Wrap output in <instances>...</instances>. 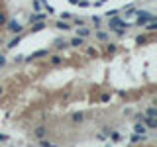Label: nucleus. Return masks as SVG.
Returning a JSON list of instances; mask_svg holds the SVG:
<instances>
[{"instance_id":"f257e3e1","label":"nucleus","mask_w":157,"mask_h":147,"mask_svg":"<svg viewBox=\"0 0 157 147\" xmlns=\"http://www.w3.org/2000/svg\"><path fill=\"white\" fill-rule=\"evenodd\" d=\"M135 16H138V26H145L147 22H151V20H157L153 14H149V12H135Z\"/></svg>"},{"instance_id":"f03ea898","label":"nucleus","mask_w":157,"mask_h":147,"mask_svg":"<svg viewBox=\"0 0 157 147\" xmlns=\"http://www.w3.org/2000/svg\"><path fill=\"white\" fill-rule=\"evenodd\" d=\"M108 28H124V29H128V28H130V24H128L124 18H118V16L114 14L112 20L108 22Z\"/></svg>"},{"instance_id":"7ed1b4c3","label":"nucleus","mask_w":157,"mask_h":147,"mask_svg":"<svg viewBox=\"0 0 157 147\" xmlns=\"http://www.w3.org/2000/svg\"><path fill=\"white\" fill-rule=\"evenodd\" d=\"M49 55V49H38L35 53H32L30 57H26V61H32V59H39V57H45Z\"/></svg>"},{"instance_id":"20e7f679","label":"nucleus","mask_w":157,"mask_h":147,"mask_svg":"<svg viewBox=\"0 0 157 147\" xmlns=\"http://www.w3.org/2000/svg\"><path fill=\"white\" fill-rule=\"evenodd\" d=\"M143 124H145L149 129H155L157 128V120H155V118H151V116H143Z\"/></svg>"},{"instance_id":"39448f33","label":"nucleus","mask_w":157,"mask_h":147,"mask_svg":"<svg viewBox=\"0 0 157 147\" xmlns=\"http://www.w3.org/2000/svg\"><path fill=\"white\" fill-rule=\"evenodd\" d=\"M134 132H135V133H139V135H145V132H147V125L143 124V122H138V124L134 125Z\"/></svg>"},{"instance_id":"423d86ee","label":"nucleus","mask_w":157,"mask_h":147,"mask_svg":"<svg viewBox=\"0 0 157 147\" xmlns=\"http://www.w3.org/2000/svg\"><path fill=\"white\" fill-rule=\"evenodd\" d=\"M77 35H81L82 39H85V37H89V35H90V29H89V28H85V26H77Z\"/></svg>"},{"instance_id":"0eeeda50","label":"nucleus","mask_w":157,"mask_h":147,"mask_svg":"<svg viewBox=\"0 0 157 147\" xmlns=\"http://www.w3.org/2000/svg\"><path fill=\"white\" fill-rule=\"evenodd\" d=\"M45 18H47L45 14H32V16H30V24H35V22H43Z\"/></svg>"},{"instance_id":"6e6552de","label":"nucleus","mask_w":157,"mask_h":147,"mask_svg":"<svg viewBox=\"0 0 157 147\" xmlns=\"http://www.w3.org/2000/svg\"><path fill=\"white\" fill-rule=\"evenodd\" d=\"M8 29L14 32V33H18V32H22V26H20L18 22H8Z\"/></svg>"},{"instance_id":"1a4fd4ad","label":"nucleus","mask_w":157,"mask_h":147,"mask_svg":"<svg viewBox=\"0 0 157 147\" xmlns=\"http://www.w3.org/2000/svg\"><path fill=\"white\" fill-rule=\"evenodd\" d=\"M35 137H38V139H41V137H45V133H47V129L43 128V125H39V128H35Z\"/></svg>"},{"instance_id":"9d476101","label":"nucleus","mask_w":157,"mask_h":147,"mask_svg":"<svg viewBox=\"0 0 157 147\" xmlns=\"http://www.w3.org/2000/svg\"><path fill=\"white\" fill-rule=\"evenodd\" d=\"M43 28H45V24H43V22H35L34 26H32V33H35V32H41Z\"/></svg>"},{"instance_id":"9b49d317","label":"nucleus","mask_w":157,"mask_h":147,"mask_svg":"<svg viewBox=\"0 0 157 147\" xmlns=\"http://www.w3.org/2000/svg\"><path fill=\"white\" fill-rule=\"evenodd\" d=\"M55 47H57V49H67L69 43H67V41H63V39H57V41H55Z\"/></svg>"},{"instance_id":"f8f14e48","label":"nucleus","mask_w":157,"mask_h":147,"mask_svg":"<svg viewBox=\"0 0 157 147\" xmlns=\"http://www.w3.org/2000/svg\"><path fill=\"white\" fill-rule=\"evenodd\" d=\"M82 45V37H73L71 39V47H81Z\"/></svg>"},{"instance_id":"ddd939ff","label":"nucleus","mask_w":157,"mask_h":147,"mask_svg":"<svg viewBox=\"0 0 157 147\" xmlns=\"http://www.w3.org/2000/svg\"><path fill=\"white\" fill-rule=\"evenodd\" d=\"M55 26L59 28V29H63V32H69V29H71V26H69V24H65V22H57Z\"/></svg>"},{"instance_id":"4468645a","label":"nucleus","mask_w":157,"mask_h":147,"mask_svg":"<svg viewBox=\"0 0 157 147\" xmlns=\"http://www.w3.org/2000/svg\"><path fill=\"white\" fill-rule=\"evenodd\" d=\"M96 37L100 41H106V39H108V33H106V32H96Z\"/></svg>"},{"instance_id":"2eb2a0df","label":"nucleus","mask_w":157,"mask_h":147,"mask_svg":"<svg viewBox=\"0 0 157 147\" xmlns=\"http://www.w3.org/2000/svg\"><path fill=\"white\" fill-rule=\"evenodd\" d=\"M145 116H151V118H157V110H155V108H153V106H151V108H147V112H145Z\"/></svg>"},{"instance_id":"dca6fc26","label":"nucleus","mask_w":157,"mask_h":147,"mask_svg":"<svg viewBox=\"0 0 157 147\" xmlns=\"http://www.w3.org/2000/svg\"><path fill=\"white\" fill-rule=\"evenodd\" d=\"M18 43H20V37H14V39H12L10 43H8V49H14V47H16V45H18Z\"/></svg>"},{"instance_id":"f3484780","label":"nucleus","mask_w":157,"mask_h":147,"mask_svg":"<svg viewBox=\"0 0 157 147\" xmlns=\"http://www.w3.org/2000/svg\"><path fill=\"white\" fill-rule=\"evenodd\" d=\"M108 135H110V137H112V139H114V141H120V139H122V135H120V133H118V132H110V133H108Z\"/></svg>"},{"instance_id":"a211bd4d","label":"nucleus","mask_w":157,"mask_h":147,"mask_svg":"<svg viewBox=\"0 0 157 147\" xmlns=\"http://www.w3.org/2000/svg\"><path fill=\"white\" fill-rule=\"evenodd\" d=\"M51 65H53V67H59V65H61V57H57V55L51 57Z\"/></svg>"},{"instance_id":"6ab92c4d","label":"nucleus","mask_w":157,"mask_h":147,"mask_svg":"<svg viewBox=\"0 0 157 147\" xmlns=\"http://www.w3.org/2000/svg\"><path fill=\"white\" fill-rule=\"evenodd\" d=\"M77 6H81V8H89V6H90V2H89V0H78Z\"/></svg>"},{"instance_id":"aec40b11","label":"nucleus","mask_w":157,"mask_h":147,"mask_svg":"<svg viewBox=\"0 0 157 147\" xmlns=\"http://www.w3.org/2000/svg\"><path fill=\"white\" fill-rule=\"evenodd\" d=\"M132 141H134V143H139V141H143V135L135 133V135H132Z\"/></svg>"},{"instance_id":"412c9836","label":"nucleus","mask_w":157,"mask_h":147,"mask_svg":"<svg viewBox=\"0 0 157 147\" xmlns=\"http://www.w3.org/2000/svg\"><path fill=\"white\" fill-rule=\"evenodd\" d=\"M32 4H34V10H35V12H39V8H41V2H39V0H34Z\"/></svg>"},{"instance_id":"4be33fe9","label":"nucleus","mask_w":157,"mask_h":147,"mask_svg":"<svg viewBox=\"0 0 157 147\" xmlns=\"http://www.w3.org/2000/svg\"><path fill=\"white\" fill-rule=\"evenodd\" d=\"M100 20H102L100 16H92V22H94V26H96V28L100 26Z\"/></svg>"},{"instance_id":"5701e85b","label":"nucleus","mask_w":157,"mask_h":147,"mask_svg":"<svg viewBox=\"0 0 157 147\" xmlns=\"http://www.w3.org/2000/svg\"><path fill=\"white\" fill-rule=\"evenodd\" d=\"M39 145H43V147H51V143H49L47 139H43V137H41V139H39Z\"/></svg>"},{"instance_id":"b1692460","label":"nucleus","mask_w":157,"mask_h":147,"mask_svg":"<svg viewBox=\"0 0 157 147\" xmlns=\"http://www.w3.org/2000/svg\"><path fill=\"white\" fill-rule=\"evenodd\" d=\"M82 118H85V114H75V116H73V120H75V122H81Z\"/></svg>"},{"instance_id":"393cba45","label":"nucleus","mask_w":157,"mask_h":147,"mask_svg":"<svg viewBox=\"0 0 157 147\" xmlns=\"http://www.w3.org/2000/svg\"><path fill=\"white\" fill-rule=\"evenodd\" d=\"M4 24H6V16L0 14V26H4Z\"/></svg>"},{"instance_id":"a878e982","label":"nucleus","mask_w":157,"mask_h":147,"mask_svg":"<svg viewBox=\"0 0 157 147\" xmlns=\"http://www.w3.org/2000/svg\"><path fill=\"white\" fill-rule=\"evenodd\" d=\"M86 53H89V55H94V53H96V49H94V47H89V49H86Z\"/></svg>"},{"instance_id":"bb28decb","label":"nucleus","mask_w":157,"mask_h":147,"mask_svg":"<svg viewBox=\"0 0 157 147\" xmlns=\"http://www.w3.org/2000/svg\"><path fill=\"white\" fill-rule=\"evenodd\" d=\"M4 65H6V57L0 55V67H4Z\"/></svg>"},{"instance_id":"cd10ccee","label":"nucleus","mask_w":157,"mask_h":147,"mask_svg":"<svg viewBox=\"0 0 157 147\" xmlns=\"http://www.w3.org/2000/svg\"><path fill=\"white\" fill-rule=\"evenodd\" d=\"M75 26H82V20L81 18H75Z\"/></svg>"},{"instance_id":"c85d7f7f","label":"nucleus","mask_w":157,"mask_h":147,"mask_svg":"<svg viewBox=\"0 0 157 147\" xmlns=\"http://www.w3.org/2000/svg\"><path fill=\"white\" fill-rule=\"evenodd\" d=\"M0 141H8V135H4V133H0Z\"/></svg>"},{"instance_id":"c756f323","label":"nucleus","mask_w":157,"mask_h":147,"mask_svg":"<svg viewBox=\"0 0 157 147\" xmlns=\"http://www.w3.org/2000/svg\"><path fill=\"white\" fill-rule=\"evenodd\" d=\"M0 94H2V88H0Z\"/></svg>"}]
</instances>
